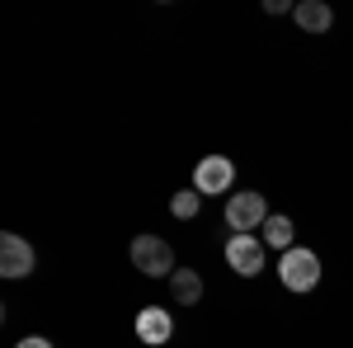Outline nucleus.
I'll return each instance as SVG.
<instances>
[{
  "instance_id": "nucleus-5",
  "label": "nucleus",
  "mask_w": 353,
  "mask_h": 348,
  "mask_svg": "<svg viewBox=\"0 0 353 348\" xmlns=\"http://www.w3.org/2000/svg\"><path fill=\"white\" fill-rule=\"evenodd\" d=\"M226 264L236 268L241 278H254V273L264 268V240H254V236H231V240H226Z\"/></svg>"
},
{
  "instance_id": "nucleus-2",
  "label": "nucleus",
  "mask_w": 353,
  "mask_h": 348,
  "mask_svg": "<svg viewBox=\"0 0 353 348\" xmlns=\"http://www.w3.org/2000/svg\"><path fill=\"white\" fill-rule=\"evenodd\" d=\"M278 278H283V287L288 292H311L316 283H321V259L311 254V249H283V259H278Z\"/></svg>"
},
{
  "instance_id": "nucleus-11",
  "label": "nucleus",
  "mask_w": 353,
  "mask_h": 348,
  "mask_svg": "<svg viewBox=\"0 0 353 348\" xmlns=\"http://www.w3.org/2000/svg\"><path fill=\"white\" fill-rule=\"evenodd\" d=\"M198 207H203V193H198V188H179V193L170 198V212L179 216V221H193Z\"/></svg>"
},
{
  "instance_id": "nucleus-7",
  "label": "nucleus",
  "mask_w": 353,
  "mask_h": 348,
  "mask_svg": "<svg viewBox=\"0 0 353 348\" xmlns=\"http://www.w3.org/2000/svg\"><path fill=\"white\" fill-rule=\"evenodd\" d=\"M137 339L151 344V348L170 344V339H174V320H170V311H165V306H146V311L137 316Z\"/></svg>"
},
{
  "instance_id": "nucleus-4",
  "label": "nucleus",
  "mask_w": 353,
  "mask_h": 348,
  "mask_svg": "<svg viewBox=\"0 0 353 348\" xmlns=\"http://www.w3.org/2000/svg\"><path fill=\"white\" fill-rule=\"evenodd\" d=\"M33 264H38V259H33V245H28L24 236H14V231H5V236H0V273H5V278H28Z\"/></svg>"
},
{
  "instance_id": "nucleus-9",
  "label": "nucleus",
  "mask_w": 353,
  "mask_h": 348,
  "mask_svg": "<svg viewBox=\"0 0 353 348\" xmlns=\"http://www.w3.org/2000/svg\"><path fill=\"white\" fill-rule=\"evenodd\" d=\"M170 292H174L179 306H198V301H203V278H198L193 268H174V273H170Z\"/></svg>"
},
{
  "instance_id": "nucleus-10",
  "label": "nucleus",
  "mask_w": 353,
  "mask_h": 348,
  "mask_svg": "<svg viewBox=\"0 0 353 348\" xmlns=\"http://www.w3.org/2000/svg\"><path fill=\"white\" fill-rule=\"evenodd\" d=\"M292 216H269L264 221V245H278V249H292Z\"/></svg>"
},
{
  "instance_id": "nucleus-1",
  "label": "nucleus",
  "mask_w": 353,
  "mask_h": 348,
  "mask_svg": "<svg viewBox=\"0 0 353 348\" xmlns=\"http://www.w3.org/2000/svg\"><path fill=\"white\" fill-rule=\"evenodd\" d=\"M269 203H264V193H231L226 198V226H231V236H254V226L264 231V221H269Z\"/></svg>"
},
{
  "instance_id": "nucleus-6",
  "label": "nucleus",
  "mask_w": 353,
  "mask_h": 348,
  "mask_svg": "<svg viewBox=\"0 0 353 348\" xmlns=\"http://www.w3.org/2000/svg\"><path fill=\"white\" fill-rule=\"evenodd\" d=\"M231 179H236V165L226 161V156H208V161H198V170H193V188L198 193H226Z\"/></svg>"
},
{
  "instance_id": "nucleus-8",
  "label": "nucleus",
  "mask_w": 353,
  "mask_h": 348,
  "mask_svg": "<svg viewBox=\"0 0 353 348\" xmlns=\"http://www.w3.org/2000/svg\"><path fill=\"white\" fill-rule=\"evenodd\" d=\"M292 19H297L301 33H330L334 10H330L325 0H301V5H292Z\"/></svg>"
},
{
  "instance_id": "nucleus-12",
  "label": "nucleus",
  "mask_w": 353,
  "mask_h": 348,
  "mask_svg": "<svg viewBox=\"0 0 353 348\" xmlns=\"http://www.w3.org/2000/svg\"><path fill=\"white\" fill-rule=\"evenodd\" d=\"M14 348H52V344H48L43 334H28V339H19V344H14Z\"/></svg>"
},
{
  "instance_id": "nucleus-3",
  "label": "nucleus",
  "mask_w": 353,
  "mask_h": 348,
  "mask_svg": "<svg viewBox=\"0 0 353 348\" xmlns=\"http://www.w3.org/2000/svg\"><path fill=\"white\" fill-rule=\"evenodd\" d=\"M132 264L146 273V278H170L174 273V249L161 240V236H137L132 240Z\"/></svg>"
}]
</instances>
